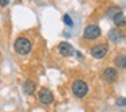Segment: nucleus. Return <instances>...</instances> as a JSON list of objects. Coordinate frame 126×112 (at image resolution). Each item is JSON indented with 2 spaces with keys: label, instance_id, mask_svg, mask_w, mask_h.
<instances>
[{
  "label": "nucleus",
  "instance_id": "nucleus-14",
  "mask_svg": "<svg viewBox=\"0 0 126 112\" xmlns=\"http://www.w3.org/2000/svg\"><path fill=\"white\" fill-rule=\"evenodd\" d=\"M117 105H119V107L126 105V99H118V100H117Z\"/></svg>",
  "mask_w": 126,
  "mask_h": 112
},
{
  "label": "nucleus",
  "instance_id": "nucleus-15",
  "mask_svg": "<svg viewBox=\"0 0 126 112\" xmlns=\"http://www.w3.org/2000/svg\"><path fill=\"white\" fill-rule=\"evenodd\" d=\"M8 3H10V0H0V6L1 7H6Z\"/></svg>",
  "mask_w": 126,
  "mask_h": 112
},
{
  "label": "nucleus",
  "instance_id": "nucleus-8",
  "mask_svg": "<svg viewBox=\"0 0 126 112\" xmlns=\"http://www.w3.org/2000/svg\"><path fill=\"white\" fill-rule=\"evenodd\" d=\"M109 39L112 42H121L123 41V34L119 30H111L109 33Z\"/></svg>",
  "mask_w": 126,
  "mask_h": 112
},
{
  "label": "nucleus",
  "instance_id": "nucleus-1",
  "mask_svg": "<svg viewBox=\"0 0 126 112\" xmlns=\"http://www.w3.org/2000/svg\"><path fill=\"white\" fill-rule=\"evenodd\" d=\"M14 49H15V51H16L18 54L26 55V54H29V53L31 51V42L29 41L27 38L20 37V38H18L16 41H15Z\"/></svg>",
  "mask_w": 126,
  "mask_h": 112
},
{
  "label": "nucleus",
  "instance_id": "nucleus-2",
  "mask_svg": "<svg viewBox=\"0 0 126 112\" xmlns=\"http://www.w3.org/2000/svg\"><path fill=\"white\" fill-rule=\"evenodd\" d=\"M72 92L75 93L76 97H84L88 92V85L83 80H76L72 85Z\"/></svg>",
  "mask_w": 126,
  "mask_h": 112
},
{
  "label": "nucleus",
  "instance_id": "nucleus-11",
  "mask_svg": "<svg viewBox=\"0 0 126 112\" xmlns=\"http://www.w3.org/2000/svg\"><path fill=\"white\" fill-rule=\"evenodd\" d=\"M114 22H115V25H117L118 27H122V26L126 25V18L123 16V14H119L118 16L114 18Z\"/></svg>",
  "mask_w": 126,
  "mask_h": 112
},
{
  "label": "nucleus",
  "instance_id": "nucleus-12",
  "mask_svg": "<svg viewBox=\"0 0 126 112\" xmlns=\"http://www.w3.org/2000/svg\"><path fill=\"white\" fill-rule=\"evenodd\" d=\"M115 62L118 66L121 68H126V55H119V57L115 58Z\"/></svg>",
  "mask_w": 126,
  "mask_h": 112
},
{
  "label": "nucleus",
  "instance_id": "nucleus-3",
  "mask_svg": "<svg viewBox=\"0 0 126 112\" xmlns=\"http://www.w3.org/2000/svg\"><path fill=\"white\" fill-rule=\"evenodd\" d=\"M99 35H100V28H99V26L91 25V26H88V27H85L84 37L87 39H96Z\"/></svg>",
  "mask_w": 126,
  "mask_h": 112
},
{
  "label": "nucleus",
  "instance_id": "nucleus-4",
  "mask_svg": "<svg viewBox=\"0 0 126 112\" xmlns=\"http://www.w3.org/2000/svg\"><path fill=\"white\" fill-rule=\"evenodd\" d=\"M38 99L42 104H50L53 101V93L50 92L47 88H42L41 90L38 92Z\"/></svg>",
  "mask_w": 126,
  "mask_h": 112
},
{
  "label": "nucleus",
  "instance_id": "nucleus-6",
  "mask_svg": "<svg viewBox=\"0 0 126 112\" xmlns=\"http://www.w3.org/2000/svg\"><path fill=\"white\" fill-rule=\"evenodd\" d=\"M58 51H60V54L64 55V57H69V55H72L75 53V49L69 43H66V42H61V43L58 45Z\"/></svg>",
  "mask_w": 126,
  "mask_h": 112
},
{
  "label": "nucleus",
  "instance_id": "nucleus-5",
  "mask_svg": "<svg viewBox=\"0 0 126 112\" xmlns=\"http://www.w3.org/2000/svg\"><path fill=\"white\" fill-rule=\"evenodd\" d=\"M109 51V47L106 45H96L91 49V55L95 58H103Z\"/></svg>",
  "mask_w": 126,
  "mask_h": 112
},
{
  "label": "nucleus",
  "instance_id": "nucleus-9",
  "mask_svg": "<svg viewBox=\"0 0 126 112\" xmlns=\"http://www.w3.org/2000/svg\"><path fill=\"white\" fill-rule=\"evenodd\" d=\"M34 90H35V82L31 81V80H27V81L23 84V92L26 95H33Z\"/></svg>",
  "mask_w": 126,
  "mask_h": 112
},
{
  "label": "nucleus",
  "instance_id": "nucleus-7",
  "mask_svg": "<svg viewBox=\"0 0 126 112\" xmlns=\"http://www.w3.org/2000/svg\"><path fill=\"white\" fill-rule=\"evenodd\" d=\"M103 77L107 82H114L117 80V70L114 68H107L103 73Z\"/></svg>",
  "mask_w": 126,
  "mask_h": 112
},
{
  "label": "nucleus",
  "instance_id": "nucleus-13",
  "mask_svg": "<svg viewBox=\"0 0 126 112\" xmlns=\"http://www.w3.org/2000/svg\"><path fill=\"white\" fill-rule=\"evenodd\" d=\"M64 23H65V25H68V26L73 25V22H72V19H71V16H69V15H64Z\"/></svg>",
  "mask_w": 126,
  "mask_h": 112
},
{
  "label": "nucleus",
  "instance_id": "nucleus-10",
  "mask_svg": "<svg viewBox=\"0 0 126 112\" xmlns=\"http://www.w3.org/2000/svg\"><path fill=\"white\" fill-rule=\"evenodd\" d=\"M119 14H122V11H121V8H118V7H111V8H109V11H107V16L111 18L112 20H114V18L118 16Z\"/></svg>",
  "mask_w": 126,
  "mask_h": 112
}]
</instances>
